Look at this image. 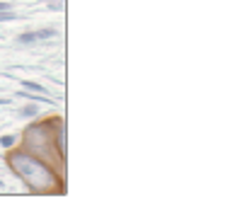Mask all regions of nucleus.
<instances>
[{"label":"nucleus","instance_id":"nucleus-1","mask_svg":"<svg viewBox=\"0 0 252 213\" xmlns=\"http://www.w3.org/2000/svg\"><path fill=\"white\" fill-rule=\"evenodd\" d=\"M7 167L22 180L32 194H63V172L46 160L20 148L7 155Z\"/></svg>","mask_w":252,"mask_h":213},{"label":"nucleus","instance_id":"nucleus-2","mask_svg":"<svg viewBox=\"0 0 252 213\" xmlns=\"http://www.w3.org/2000/svg\"><path fill=\"white\" fill-rule=\"evenodd\" d=\"M22 148L30 151L32 155L46 160L49 165H54L56 170L63 172V157L56 148V141H54V131H51V122H39V123H32L30 128L25 131V138H22Z\"/></svg>","mask_w":252,"mask_h":213},{"label":"nucleus","instance_id":"nucleus-3","mask_svg":"<svg viewBox=\"0 0 252 213\" xmlns=\"http://www.w3.org/2000/svg\"><path fill=\"white\" fill-rule=\"evenodd\" d=\"M22 88L25 90H32V92H39V94H46V88L36 85V83H30V80H22Z\"/></svg>","mask_w":252,"mask_h":213},{"label":"nucleus","instance_id":"nucleus-4","mask_svg":"<svg viewBox=\"0 0 252 213\" xmlns=\"http://www.w3.org/2000/svg\"><path fill=\"white\" fill-rule=\"evenodd\" d=\"M36 114H39V107L36 104H27V107L20 109V117H36Z\"/></svg>","mask_w":252,"mask_h":213},{"label":"nucleus","instance_id":"nucleus-5","mask_svg":"<svg viewBox=\"0 0 252 213\" xmlns=\"http://www.w3.org/2000/svg\"><path fill=\"white\" fill-rule=\"evenodd\" d=\"M17 41H20V44H34V41H36V34H34V31H25V34L17 36Z\"/></svg>","mask_w":252,"mask_h":213},{"label":"nucleus","instance_id":"nucleus-6","mask_svg":"<svg viewBox=\"0 0 252 213\" xmlns=\"http://www.w3.org/2000/svg\"><path fill=\"white\" fill-rule=\"evenodd\" d=\"M36 34V41H41V39H51V36H56V30H39V31H34Z\"/></svg>","mask_w":252,"mask_h":213},{"label":"nucleus","instance_id":"nucleus-7","mask_svg":"<svg viewBox=\"0 0 252 213\" xmlns=\"http://www.w3.org/2000/svg\"><path fill=\"white\" fill-rule=\"evenodd\" d=\"M15 143H17V136H2V138H0V146H2V148H12Z\"/></svg>","mask_w":252,"mask_h":213},{"label":"nucleus","instance_id":"nucleus-8","mask_svg":"<svg viewBox=\"0 0 252 213\" xmlns=\"http://www.w3.org/2000/svg\"><path fill=\"white\" fill-rule=\"evenodd\" d=\"M5 20H17V15L12 10H0V22H5Z\"/></svg>","mask_w":252,"mask_h":213},{"label":"nucleus","instance_id":"nucleus-9","mask_svg":"<svg viewBox=\"0 0 252 213\" xmlns=\"http://www.w3.org/2000/svg\"><path fill=\"white\" fill-rule=\"evenodd\" d=\"M49 7H51V10H63V5H61V2H51Z\"/></svg>","mask_w":252,"mask_h":213},{"label":"nucleus","instance_id":"nucleus-10","mask_svg":"<svg viewBox=\"0 0 252 213\" xmlns=\"http://www.w3.org/2000/svg\"><path fill=\"white\" fill-rule=\"evenodd\" d=\"M0 189H5V182H2V180H0Z\"/></svg>","mask_w":252,"mask_h":213}]
</instances>
